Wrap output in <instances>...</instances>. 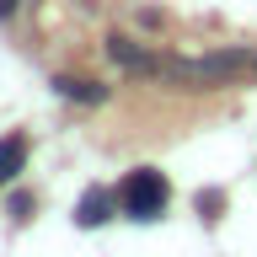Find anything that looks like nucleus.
I'll return each instance as SVG.
<instances>
[{"mask_svg":"<svg viewBox=\"0 0 257 257\" xmlns=\"http://www.w3.org/2000/svg\"><path fill=\"white\" fill-rule=\"evenodd\" d=\"M172 188H166V177L156 166H140V172L123 177V188H118V204H123L128 220H161V209H166Z\"/></svg>","mask_w":257,"mask_h":257,"instance_id":"nucleus-1","label":"nucleus"},{"mask_svg":"<svg viewBox=\"0 0 257 257\" xmlns=\"http://www.w3.org/2000/svg\"><path fill=\"white\" fill-rule=\"evenodd\" d=\"M236 70H246V54H209V59H182L177 64V75H188V80H225Z\"/></svg>","mask_w":257,"mask_h":257,"instance_id":"nucleus-2","label":"nucleus"},{"mask_svg":"<svg viewBox=\"0 0 257 257\" xmlns=\"http://www.w3.org/2000/svg\"><path fill=\"white\" fill-rule=\"evenodd\" d=\"M112 204H118V198H112L107 188H91L86 198H80V209H75V225H86V230H96V225H102V220L112 214Z\"/></svg>","mask_w":257,"mask_h":257,"instance_id":"nucleus-3","label":"nucleus"},{"mask_svg":"<svg viewBox=\"0 0 257 257\" xmlns=\"http://www.w3.org/2000/svg\"><path fill=\"white\" fill-rule=\"evenodd\" d=\"M22 161H27V140H22V134H6V140H0V182H11V177L22 172Z\"/></svg>","mask_w":257,"mask_h":257,"instance_id":"nucleus-4","label":"nucleus"},{"mask_svg":"<svg viewBox=\"0 0 257 257\" xmlns=\"http://www.w3.org/2000/svg\"><path fill=\"white\" fill-rule=\"evenodd\" d=\"M54 91L70 96V102H107V91H102L96 80H70V75H59V80H54Z\"/></svg>","mask_w":257,"mask_h":257,"instance_id":"nucleus-5","label":"nucleus"},{"mask_svg":"<svg viewBox=\"0 0 257 257\" xmlns=\"http://www.w3.org/2000/svg\"><path fill=\"white\" fill-rule=\"evenodd\" d=\"M107 54H112L118 64H128V70H156V59H150L145 48H134L128 38H112V43H107Z\"/></svg>","mask_w":257,"mask_h":257,"instance_id":"nucleus-6","label":"nucleus"},{"mask_svg":"<svg viewBox=\"0 0 257 257\" xmlns=\"http://www.w3.org/2000/svg\"><path fill=\"white\" fill-rule=\"evenodd\" d=\"M193 209H198V214H204V220H220V209H225V193H198V198H193Z\"/></svg>","mask_w":257,"mask_h":257,"instance_id":"nucleus-7","label":"nucleus"},{"mask_svg":"<svg viewBox=\"0 0 257 257\" xmlns=\"http://www.w3.org/2000/svg\"><path fill=\"white\" fill-rule=\"evenodd\" d=\"M16 214V220H27V209H32V193H11V204H6Z\"/></svg>","mask_w":257,"mask_h":257,"instance_id":"nucleus-8","label":"nucleus"},{"mask_svg":"<svg viewBox=\"0 0 257 257\" xmlns=\"http://www.w3.org/2000/svg\"><path fill=\"white\" fill-rule=\"evenodd\" d=\"M16 11V0H0V16H11Z\"/></svg>","mask_w":257,"mask_h":257,"instance_id":"nucleus-9","label":"nucleus"}]
</instances>
